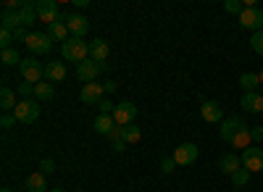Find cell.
<instances>
[{
  "mask_svg": "<svg viewBox=\"0 0 263 192\" xmlns=\"http://www.w3.org/2000/svg\"><path fill=\"white\" fill-rule=\"evenodd\" d=\"M61 55L66 61H74L77 66L82 61L90 58V42H84L82 37H71V40H66L63 45H61Z\"/></svg>",
  "mask_w": 263,
  "mask_h": 192,
  "instance_id": "6da1fadb",
  "label": "cell"
},
{
  "mask_svg": "<svg viewBox=\"0 0 263 192\" xmlns=\"http://www.w3.org/2000/svg\"><path fill=\"white\" fill-rule=\"evenodd\" d=\"M18 74H21V79H24V82H29V84H40L42 79H45V66L40 63V58L29 55V58H24V61H21Z\"/></svg>",
  "mask_w": 263,
  "mask_h": 192,
  "instance_id": "7a4b0ae2",
  "label": "cell"
},
{
  "mask_svg": "<svg viewBox=\"0 0 263 192\" xmlns=\"http://www.w3.org/2000/svg\"><path fill=\"white\" fill-rule=\"evenodd\" d=\"M13 116H16V121H18V124H34V121L40 119V100H34V98L18 100Z\"/></svg>",
  "mask_w": 263,
  "mask_h": 192,
  "instance_id": "3957f363",
  "label": "cell"
},
{
  "mask_svg": "<svg viewBox=\"0 0 263 192\" xmlns=\"http://www.w3.org/2000/svg\"><path fill=\"white\" fill-rule=\"evenodd\" d=\"M27 48L29 53L37 58V55H48L53 50V37L48 32H29V40H27Z\"/></svg>",
  "mask_w": 263,
  "mask_h": 192,
  "instance_id": "277c9868",
  "label": "cell"
},
{
  "mask_svg": "<svg viewBox=\"0 0 263 192\" xmlns=\"http://www.w3.org/2000/svg\"><path fill=\"white\" fill-rule=\"evenodd\" d=\"M105 69H108L105 63H98V61H92V58H87V61H82L79 66H77V76H79L84 84H90V82H98V76H100Z\"/></svg>",
  "mask_w": 263,
  "mask_h": 192,
  "instance_id": "5b68a950",
  "label": "cell"
},
{
  "mask_svg": "<svg viewBox=\"0 0 263 192\" xmlns=\"http://www.w3.org/2000/svg\"><path fill=\"white\" fill-rule=\"evenodd\" d=\"M237 18H239V27H242V29H250L253 34L263 32V11L260 8H245Z\"/></svg>",
  "mask_w": 263,
  "mask_h": 192,
  "instance_id": "8992f818",
  "label": "cell"
},
{
  "mask_svg": "<svg viewBox=\"0 0 263 192\" xmlns=\"http://www.w3.org/2000/svg\"><path fill=\"white\" fill-rule=\"evenodd\" d=\"M63 24L69 27L71 37H82V40H84L87 29H90V21H87L84 13H63Z\"/></svg>",
  "mask_w": 263,
  "mask_h": 192,
  "instance_id": "52a82bcc",
  "label": "cell"
},
{
  "mask_svg": "<svg viewBox=\"0 0 263 192\" xmlns=\"http://www.w3.org/2000/svg\"><path fill=\"white\" fill-rule=\"evenodd\" d=\"M37 16H40V21L42 24H55V21H61V11H58V3H53V0H40L37 3Z\"/></svg>",
  "mask_w": 263,
  "mask_h": 192,
  "instance_id": "ba28073f",
  "label": "cell"
},
{
  "mask_svg": "<svg viewBox=\"0 0 263 192\" xmlns=\"http://www.w3.org/2000/svg\"><path fill=\"white\" fill-rule=\"evenodd\" d=\"M242 168H248L250 174L263 171V147H255V145L248 147V150L242 153Z\"/></svg>",
  "mask_w": 263,
  "mask_h": 192,
  "instance_id": "9c48e42d",
  "label": "cell"
},
{
  "mask_svg": "<svg viewBox=\"0 0 263 192\" xmlns=\"http://www.w3.org/2000/svg\"><path fill=\"white\" fill-rule=\"evenodd\" d=\"M114 119H116V124H119V126H129V124H135V119H137V105H135V103H129V100L116 103Z\"/></svg>",
  "mask_w": 263,
  "mask_h": 192,
  "instance_id": "30bf717a",
  "label": "cell"
},
{
  "mask_svg": "<svg viewBox=\"0 0 263 192\" xmlns=\"http://www.w3.org/2000/svg\"><path fill=\"white\" fill-rule=\"evenodd\" d=\"M174 161H177V166H192L197 161V145L195 142H182L177 150H174Z\"/></svg>",
  "mask_w": 263,
  "mask_h": 192,
  "instance_id": "8fae6325",
  "label": "cell"
},
{
  "mask_svg": "<svg viewBox=\"0 0 263 192\" xmlns=\"http://www.w3.org/2000/svg\"><path fill=\"white\" fill-rule=\"evenodd\" d=\"M248 126V121L242 119V116H227L224 121H221V140H227V142H232V137L239 132V129H245Z\"/></svg>",
  "mask_w": 263,
  "mask_h": 192,
  "instance_id": "7c38bea8",
  "label": "cell"
},
{
  "mask_svg": "<svg viewBox=\"0 0 263 192\" xmlns=\"http://www.w3.org/2000/svg\"><path fill=\"white\" fill-rule=\"evenodd\" d=\"M103 95H105V87H103L100 82H90V84H84L82 92H79V98H82V103H84V105L100 103V100H103Z\"/></svg>",
  "mask_w": 263,
  "mask_h": 192,
  "instance_id": "4fadbf2b",
  "label": "cell"
},
{
  "mask_svg": "<svg viewBox=\"0 0 263 192\" xmlns=\"http://www.w3.org/2000/svg\"><path fill=\"white\" fill-rule=\"evenodd\" d=\"M200 116L211 124L216 121H224V108H221V103H216V100H203L200 105Z\"/></svg>",
  "mask_w": 263,
  "mask_h": 192,
  "instance_id": "5bb4252c",
  "label": "cell"
},
{
  "mask_svg": "<svg viewBox=\"0 0 263 192\" xmlns=\"http://www.w3.org/2000/svg\"><path fill=\"white\" fill-rule=\"evenodd\" d=\"M239 105H242L245 113H263V95L260 92H245L239 98Z\"/></svg>",
  "mask_w": 263,
  "mask_h": 192,
  "instance_id": "9a60e30c",
  "label": "cell"
},
{
  "mask_svg": "<svg viewBox=\"0 0 263 192\" xmlns=\"http://www.w3.org/2000/svg\"><path fill=\"white\" fill-rule=\"evenodd\" d=\"M239 168H242V158L234 156V153H224L221 158H218V171L227 174V177H232L234 171H239Z\"/></svg>",
  "mask_w": 263,
  "mask_h": 192,
  "instance_id": "2e32d148",
  "label": "cell"
},
{
  "mask_svg": "<svg viewBox=\"0 0 263 192\" xmlns=\"http://www.w3.org/2000/svg\"><path fill=\"white\" fill-rule=\"evenodd\" d=\"M45 79H48L50 84L63 82V79H66V63H63V61H48V63H45Z\"/></svg>",
  "mask_w": 263,
  "mask_h": 192,
  "instance_id": "e0dca14e",
  "label": "cell"
},
{
  "mask_svg": "<svg viewBox=\"0 0 263 192\" xmlns=\"http://www.w3.org/2000/svg\"><path fill=\"white\" fill-rule=\"evenodd\" d=\"M108 53H111V48H108V42H105L103 37H95V40H90V58H92V61H98V63H105Z\"/></svg>",
  "mask_w": 263,
  "mask_h": 192,
  "instance_id": "ac0fdd59",
  "label": "cell"
},
{
  "mask_svg": "<svg viewBox=\"0 0 263 192\" xmlns=\"http://www.w3.org/2000/svg\"><path fill=\"white\" fill-rule=\"evenodd\" d=\"M116 119L114 116H105V113H100L98 119H95V124H92V129L100 135V137H111V132L116 129Z\"/></svg>",
  "mask_w": 263,
  "mask_h": 192,
  "instance_id": "d6986e66",
  "label": "cell"
},
{
  "mask_svg": "<svg viewBox=\"0 0 263 192\" xmlns=\"http://www.w3.org/2000/svg\"><path fill=\"white\" fill-rule=\"evenodd\" d=\"M18 13H21V27H24V29H29L32 24H37V21H40V16H37V6H34V3H24Z\"/></svg>",
  "mask_w": 263,
  "mask_h": 192,
  "instance_id": "ffe728a7",
  "label": "cell"
},
{
  "mask_svg": "<svg viewBox=\"0 0 263 192\" xmlns=\"http://www.w3.org/2000/svg\"><path fill=\"white\" fill-rule=\"evenodd\" d=\"M0 24H3V29H8V32L21 29V13H18V11H3V16H0Z\"/></svg>",
  "mask_w": 263,
  "mask_h": 192,
  "instance_id": "44dd1931",
  "label": "cell"
},
{
  "mask_svg": "<svg viewBox=\"0 0 263 192\" xmlns=\"http://www.w3.org/2000/svg\"><path fill=\"white\" fill-rule=\"evenodd\" d=\"M27 189L29 192H50L48 189V182H45V174H40V171L29 174L27 177Z\"/></svg>",
  "mask_w": 263,
  "mask_h": 192,
  "instance_id": "7402d4cb",
  "label": "cell"
},
{
  "mask_svg": "<svg viewBox=\"0 0 263 192\" xmlns=\"http://www.w3.org/2000/svg\"><path fill=\"white\" fill-rule=\"evenodd\" d=\"M34 98L40 103H45V100H53L55 98V90H53V84L48 79H42L40 84H34Z\"/></svg>",
  "mask_w": 263,
  "mask_h": 192,
  "instance_id": "603a6c76",
  "label": "cell"
},
{
  "mask_svg": "<svg viewBox=\"0 0 263 192\" xmlns=\"http://www.w3.org/2000/svg\"><path fill=\"white\" fill-rule=\"evenodd\" d=\"M48 34L53 37V42L58 40L61 45H63L66 40H71V34H69V27H66L63 21H55V24H50V27H48Z\"/></svg>",
  "mask_w": 263,
  "mask_h": 192,
  "instance_id": "cb8c5ba5",
  "label": "cell"
},
{
  "mask_svg": "<svg viewBox=\"0 0 263 192\" xmlns=\"http://www.w3.org/2000/svg\"><path fill=\"white\" fill-rule=\"evenodd\" d=\"M250 142H253V135H250V129H248V126H245V129H239L234 137H232V147H237V150H248V147H250Z\"/></svg>",
  "mask_w": 263,
  "mask_h": 192,
  "instance_id": "d4e9b609",
  "label": "cell"
},
{
  "mask_svg": "<svg viewBox=\"0 0 263 192\" xmlns=\"http://www.w3.org/2000/svg\"><path fill=\"white\" fill-rule=\"evenodd\" d=\"M121 140H124L126 145H135V142H140V140H142V129H140L137 124L121 126Z\"/></svg>",
  "mask_w": 263,
  "mask_h": 192,
  "instance_id": "484cf974",
  "label": "cell"
},
{
  "mask_svg": "<svg viewBox=\"0 0 263 192\" xmlns=\"http://www.w3.org/2000/svg\"><path fill=\"white\" fill-rule=\"evenodd\" d=\"M0 61H3V66H21V53L18 48H8V50H0Z\"/></svg>",
  "mask_w": 263,
  "mask_h": 192,
  "instance_id": "4316f807",
  "label": "cell"
},
{
  "mask_svg": "<svg viewBox=\"0 0 263 192\" xmlns=\"http://www.w3.org/2000/svg\"><path fill=\"white\" fill-rule=\"evenodd\" d=\"M0 105H3V111L8 113V111H16V92L11 90V87H3L0 90Z\"/></svg>",
  "mask_w": 263,
  "mask_h": 192,
  "instance_id": "83f0119b",
  "label": "cell"
},
{
  "mask_svg": "<svg viewBox=\"0 0 263 192\" xmlns=\"http://www.w3.org/2000/svg\"><path fill=\"white\" fill-rule=\"evenodd\" d=\"M258 84H260V79H258V74H253V71H245L242 76H239V87H242L245 92H255Z\"/></svg>",
  "mask_w": 263,
  "mask_h": 192,
  "instance_id": "f1b7e54d",
  "label": "cell"
},
{
  "mask_svg": "<svg viewBox=\"0 0 263 192\" xmlns=\"http://www.w3.org/2000/svg\"><path fill=\"white\" fill-rule=\"evenodd\" d=\"M229 179H232L234 187H248L250 184V171H248V168H239V171H234Z\"/></svg>",
  "mask_w": 263,
  "mask_h": 192,
  "instance_id": "f546056e",
  "label": "cell"
},
{
  "mask_svg": "<svg viewBox=\"0 0 263 192\" xmlns=\"http://www.w3.org/2000/svg\"><path fill=\"white\" fill-rule=\"evenodd\" d=\"M224 11L227 13H242L245 11V3H242V0H227V3H224Z\"/></svg>",
  "mask_w": 263,
  "mask_h": 192,
  "instance_id": "4dcf8cb0",
  "label": "cell"
},
{
  "mask_svg": "<svg viewBox=\"0 0 263 192\" xmlns=\"http://www.w3.org/2000/svg\"><path fill=\"white\" fill-rule=\"evenodd\" d=\"M8 48H13V32L0 29V50H8Z\"/></svg>",
  "mask_w": 263,
  "mask_h": 192,
  "instance_id": "1f68e13d",
  "label": "cell"
},
{
  "mask_svg": "<svg viewBox=\"0 0 263 192\" xmlns=\"http://www.w3.org/2000/svg\"><path fill=\"white\" fill-rule=\"evenodd\" d=\"M16 92H18L21 98H24V100H27V98H34V84H29V82H21L18 87H16Z\"/></svg>",
  "mask_w": 263,
  "mask_h": 192,
  "instance_id": "d6a6232c",
  "label": "cell"
},
{
  "mask_svg": "<svg viewBox=\"0 0 263 192\" xmlns=\"http://www.w3.org/2000/svg\"><path fill=\"white\" fill-rule=\"evenodd\" d=\"M250 48H253L258 55H263V32H255V34L250 37Z\"/></svg>",
  "mask_w": 263,
  "mask_h": 192,
  "instance_id": "836d02e7",
  "label": "cell"
},
{
  "mask_svg": "<svg viewBox=\"0 0 263 192\" xmlns=\"http://www.w3.org/2000/svg\"><path fill=\"white\" fill-rule=\"evenodd\" d=\"M174 168H177V161H174V156H163V158H161V171H163V174H171Z\"/></svg>",
  "mask_w": 263,
  "mask_h": 192,
  "instance_id": "e575fe53",
  "label": "cell"
},
{
  "mask_svg": "<svg viewBox=\"0 0 263 192\" xmlns=\"http://www.w3.org/2000/svg\"><path fill=\"white\" fill-rule=\"evenodd\" d=\"M53 171H55V163H53V158H42V161H40V174L50 177Z\"/></svg>",
  "mask_w": 263,
  "mask_h": 192,
  "instance_id": "d590c367",
  "label": "cell"
},
{
  "mask_svg": "<svg viewBox=\"0 0 263 192\" xmlns=\"http://www.w3.org/2000/svg\"><path fill=\"white\" fill-rule=\"evenodd\" d=\"M114 111H116V103H114V100H108V98H103V100H100V113L114 116Z\"/></svg>",
  "mask_w": 263,
  "mask_h": 192,
  "instance_id": "8d00e7d4",
  "label": "cell"
},
{
  "mask_svg": "<svg viewBox=\"0 0 263 192\" xmlns=\"http://www.w3.org/2000/svg\"><path fill=\"white\" fill-rule=\"evenodd\" d=\"M13 121H16V116H13V113H3V116H0V126H3V129H11Z\"/></svg>",
  "mask_w": 263,
  "mask_h": 192,
  "instance_id": "74e56055",
  "label": "cell"
},
{
  "mask_svg": "<svg viewBox=\"0 0 263 192\" xmlns=\"http://www.w3.org/2000/svg\"><path fill=\"white\" fill-rule=\"evenodd\" d=\"M250 135H253V142H263V126H253Z\"/></svg>",
  "mask_w": 263,
  "mask_h": 192,
  "instance_id": "f35d334b",
  "label": "cell"
},
{
  "mask_svg": "<svg viewBox=\"0 0 263 192\" xmlns=\"http://www.w3.org/2000/svg\"><path fill=\"white\" fill-rule=\"evenodd\" d=\"M103 87H105V92H116V87H119V84H116L114 79H108V82L103 84Z\"/></svg>",
  "mask_w": 263,
  "mask_h": 192,
  "instance_id": "ab89813d",
  "label": "cell"
},
{
  "mask_svg": "<svg viewBox=\"0 0 263 192\" xmlns=\"http://www.w3.org/2000/svg\"><path fill=\"white\" fill-rule=\"evenodd\" d=\"M124 147H126L124 140H116V142H114V150H116V153H124Z\"/></svg>",
  "mask_w": 263,
  "mask_h": 192,
  "instance_id": "60d3db41",
  "label": "cell"
},
{
  "mask_svg": "<svg viewBox=\"0 0 263 192\" xmlns=\"http://www.w3.org/2000/svg\"><path fill=\"white\" fill-rule=\"evenodd\" d=\"M74 6H77V8H90V3H87V0H74Z\"/></svg>",
  "mask_w": 263,
  "mask_h": 192,
  "instance_id": "b9f144b4",
  "label": "cell"
},
{
  "mask_svg": "<svg viewBox=\"0 0 263 192\" xmlns=\"http://www.w3.org/2000/svg\"><path fill=\"white\" fill-rule=\"evenodd\" d=\"M258 79H260V84H263V69H260V71H258Z\"/></svg>",
  "mask_w": 263,
  "mask_h": 192,
  "instance_id": "7bdbcfd3",
  "label": "cell"
},
{
  "mask_svg": "<svg viewBox=\"0 0 263 192\" xmlns=\"http://www.w3.org/2000/svg\"><path fill=\"white\" fill-rule=\"evenodd\" d=\"M0 192H13V189H11V187H3V189H0Z\"/></svg>",
  "mask_w": 263,
  "mask_h": 192,
  "instance_id": "ee69618b",
  "label": "cell"
},
{
  "mask_svg": "<svg viewBox=\"0 0 263 192\" xmlns=\"http://www.w3.org/2000/svg\"><path fill=\"white\" fill-rule=\"evenodd\" d=\"M50 192H63V189H61V187H55V189H50Z\"/></svg>",
  "mask_w": 263,
  "mask_h": 192,
  "instance_id": "f6af8a7d",
  "label": "cell"
},
{
  "mask_svg": "<svg viewBox=\"0 0 263 192\" xmlns=\"http://www.w3.org/2000/svg\"><path fill=\"white\" fill-rule=\"evenodd\" d=\"M260 116H263V113H260Z\"/></svg>",
  "mask_w": 263,
  "mask_h": 192,
  "instance_id": "bcb514c9",
  "label": "cell"
},
{
  "mask_svg": "<svg viewBox=\"0 0 263 192\" xmlns=\"http://www.w3.org/2000/svg\"><path fill=\"white\" fill-rule=\"evenodd\" d=\"M77 192H79V189H77Z\"/></svg>",
  "mask_w": 263,
  "mask_h": 192,
  "instance_id": "7dc6e473",
  "label": "cell"
}]
</instances>
